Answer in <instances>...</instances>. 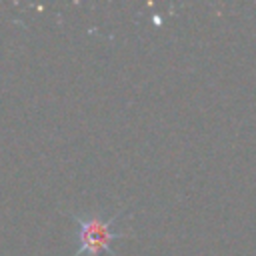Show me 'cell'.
I'll list each match as a JSON object with an SVG mask.
<instances>
[{
  "label": "cell",
  "mask_w": 256,
  "mask_h": 256,
  "mask_svg": "<svg viewBox=\"0 0 256 256\" xmlns=\"http://www.w3.org/2000/svg\"><path fill=\"white\" fill-rule=\"evenodd\" d=\"M122 214L124 210L108 218H102L100 212L70 214L74 220V242H76V250L72 256H100L102 252L116 256L112 242L128 236V232H120L114 228Z\"/></svg>",
  "instance_id": "1"
}]
</instances>
